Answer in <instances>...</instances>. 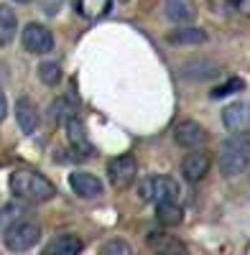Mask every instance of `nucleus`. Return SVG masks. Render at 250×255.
<instances>
[{"label":"nucleus","instance_id":"1","mask_svg":"<svg viewBox=\"0 0 250 255\" xmlns=\"http://www.w3.org/2000/svg\"><path fill=\"white\" fill-rule=\"evenodd\" d=\"M10 191L15 199H23L28 204H44L56 197V186L33 168H15L10 174Z\"/></svg>","mask_w":250,"mask_h":255},{"label":"nucleus","instance_id":"17","mask_svg":"<svg viewBox=\"0 0 250 255\" xmlns=\"http://www.w3.org/2000/svg\"><path fill=\"white\" fill-rule=\"evenodd\" d=\"M156 220L163 227H176L184 222V209L179 207V202H158L156 204Z\"/></svg>","mask_w":250,"mask_h":255},{"label":"nucleus","instance_id":"18","mask_svg":"<svg viewBox=\"0 0 250 255\" xmlns=\"http://www.w3.org/2000/svg\"><path fill=\"white\" fill-rule=\"evenodd\" d=\"M18 33V18L8 5H0V46L10 44Z\"/></svg>","mask_w":250,"mask_h":255},{"label":"nucleus","instance_id":"15","mask_svg":"<svg viewBox=\"0 0 250 255\" xmlns=\"http://www.w3.org/2000/svg\"><path fill=\"white\" fill-rule=\"evenodd\" d=\"M74 8L85 20H100L110 13L113 0H74Z\"/></svg>","mask_w":250,"mask_h":255},{"label":"nucleus","instance_id":"11","mask_svg":"<svg viewBox=\"0 0 250 255\" xmlns=\"http://www.w3.org/2000/svg\"><path fill=\"white\" fill-rule=\"evenodd\" d=\"M15 123L26 135H33L41 125V113L36 108V102L31 97H20L15 102Z\"/></svg>","mask_w":250,"mask_h":255},{"label":"nucleus","instance_id":"13","mask_svg":"<svg viewBox=\"0 0 250 255\" xmlns=\"http://www.w3.org/2000/svg\"><path fill=\"white\" fill-rule=\"evenodd\" d=\"M166 5V18L176 26H189L197 18V5L194 0H163Z\"/></svg>","mask_w":250,"mask_h":255},{"label":"nucleus","instance_id":"27","mask_svg":"<svg viewBox=\"0 0 250 255\" xmlns=\"http://www.w3.org/2000/svg\"><path fill=\"white\" fill-rule=\"evenodd\" d=\"M118 3H128V0H118Z\"/></svg>","mask_w":250,"mask_h":255},{"label":"nucleus","instance_id":"20","mask_svg":"<svg viewBox=\"0 0 250 255\" xmlns=\"http://www.w3.org/2000/svg\"><path fill=\"white\" fill-rule=\"evenodd\" d=\"M36 72H38V79L44 84H49V87H56V84L61 82V77H64L59 61H41Z\"/></svg>","mask_w":250,"mask_h":255},{"label":"nucleus","instance_id":"10","mask_svg":"<svg viewBox=\"0 0 250 255\" xmlns=\"http://www.w3.org/2000/svg\"><path fill=\"white\" fill-rule=\"evenodd\" d=\"M64 130H67L69 145L74 148L79 156H87V158L95 156V145L90 143V138H87V128H85V123H82V118H79L77 113H72V115L64 120Z\"/></svg>","mask_w":250,"mask_h":255},{"label":"nucleus","instance_id":"8","mask_svg":"<svg viewBox=\"0 0 250 255\" xmlns=\"http://www.w3.org/2000/svg\"><path fill=\"white\" fill-rule=\"evenodd\" d=\"M222 125L235 135H250V102H233L222 110Z\"/></svg>","mask_w":250,"mask_h":255},{"label":"nucleus","instance_id":"12","mask_svg":"<svg viewBox=\"0 0 250 255\" xmlns=\"http://www.w3.org/2000/svg\"><path fill=\"white\" fill-rule=\"evenodd\" d=\"M69 186L79 199H97L102 194V181L90 171H72L69 174Z\"/></svg>","mask_w":250,"mask_h":255},{"label":"nucleus","instance_id":"4","mask_svg":"<svg viewBox=\"0 0 250 255\" xmlns=\"http://www.w3.org/2000/svg\"><path fill=\"white\" fill-rule=\"evenodd\" d=\"M143 202H179V184L171 176H151L145 179L138 189Z\"/></svg>","mask_w":250,"mask_h":255},{"label":"nucleus","instance_id":"6","mask_svg":"<svg viewBox=\"0 0 250 255\" xmlns=\"http://www.w3.org/2000/svg\"><path fill=\"white\" fill-rule=\"evenodd\" d=\"M135 174H138V163L130 153H120L108 163V179L115 189H128L135 181Z\"/></svg>","mask_w":250,"mask_h":255},{"label":"nucleus","instance_id":"16","mask_svg":"<svg viewBox=\"0 0 250 255\" xmlns=\"http://www.w3.org/2000/svg\"><path fill=\"white\" fill-rule=\"evenodd\" d=\"M26 215H28V202H23V199L3 204L0 207V232H5L10 225L26 220Z\"/></svg>","mask_w":250,"mask_h":255},{"label":"nucleus","instance_id":"3","mask_svg":"<svg viewBox=\"0 0 250 255\" xmlns=\"http://www.w3.org/2000/svg\"><path fill=\"white\" fill-rule=\"evenodd\" d=\"M5 248L13 250V253H26L31 250L33 245H38L41 240V227L31 220H20L15 225H10L5 232Z\"/></svg>","mask_w":250,"mask_h":255},{"label":"nucleus","instance_id":"24","mask_svg":"<svg viewBox=\"0 0 250 255\" xmlns=\"http://www.w3.org/2000/svg\"><path fill=\"white\" fill-rule=\"evenodd\" d=\"M5 115H8V97H5L3 87H0V123L5 120Z\"/></svg>","mask_w":250,"mask_h":255},{"label":"nucleus","instance_id":"26","mask_svg":"<svg viewBox=\"0 0 250 255\" xmlns=\"http://www.w3.org/2000/svg\"><path fill=\"white\" fill-rule=\"evenodd\" d=\"M15 3H23L26 5V3H31V0H15Z\"/></svg>","mask_w":250,"mask_h":255},{"label":"nucleus","instance_id":"5","mask_svg":"<svg viewBox=\"0 0 250 255\" xmlns=\"http://www.w3.org/2000/svg\"><path fill=\"white\" fill-rule=\"evenodd\" d=\"M20 46L33 56H44L54 49V33L44 23H26L20 31Z\"/></svg>","mask_w":250,"mask_h":255},{"label":"nucleus","instance_id":"22","mask_svg":"<svg viewBox=\"0 0 250 255\" xmlns=\"http://www.w3.org/2000/svg\"><path fill=\"white\" fill-rule=\"evenodd\" d=\"M243 90H245V82H243V79H230V82L220 84V87H215V90H212V97L220 100V97L235 95V92H243Z\"/></svg>","mask_w":250,"mask_h":255},{"label":"nucleus","instance_id":"25","mask_svg":"<svg viewBox=\"0 0 250 255\" xmlns=\"http://www.w3.org/2000/svg\"><path fill=\"white\" fill-rule=\"evenodd\" d=\"M235 10H240L243 15L250 18V0H235Z\"/></svg>","mask_w":250,"mask_h":255},{"label":"nucleus","instance_id":"23","mask_svg":"<svg viewBox=\"0 0 250 255\" xmlns=\"http://www.w3.org/2000/svg\"><path fill=\"white\" fill-rule=\"evenodd\" d=\"M100 253L102 255H130L133 248L125 243V240H110V243H105V245L100 248Z\"/></svg>","mask_w":250,"mask_h":255},{"label":"nucleus","instance_id":"19","mask_svg":"<svg viewBox=\"0 0 250 255\" xmlns=\"http://www.w3.org/2000/svg\"><path fill=\"white\" fill-rule=\"evenodd\" d=\"M148 245L156 253H186V245H181L179 240H174L171 235H161V232H151Z\"/></svg>","mask_w":250,"mask_h":255},{"label":"nucleus","instance_id":"21","mask_svg":"<svg viewBox=\"0 0 250 255\" xmlns=\"http://www.w3.org/2000/svg\"><path fill=\"white\" fill-rule=\"evenodd\" d=\"M171 44H204L207 41V33L202 28H179L169 36Z\"/></svg>","mask_w":250,"mask_h":255},{"label":"nucleus","instance_id":"2","mask_svg":"<svg viewBox=\"0 0 250 255\" xmlns=\"http://www.w3.org/2000/svg\"><path fill=\"white\" fill-rule=\"evenodd\" d=\"M250 168V140L245 138H230L222 143L220 151V171L227 179H235Z\"/></svg>","mask_w":250,"mask_h":255},{"label":"nucleus","instance_id":"9","mask_svg":"<svg viewBox=\"0 0 250 255\" xmlns=\"http://www.w3.org/2000/svg\"><path fill=\"white\" fill-rule=\"evenodd\" d=\"M174 140H176V145L186 148V151L202 148L207 143V130H204V125L197 123V120H179L174 125Z\"/></svg>","mask_w":250,"mask_h":255},{"label":"nucleus","instance_id":"14","mask_svg":"<svg viewBox=\"0 0 250 255\" xmlns=\"http://www.w3.org/2000/svg\"><path fill=\"white\" fill-rule=\"evenodd\" d=\"M44 250H46V255H77L85 250V243L77 235H72V232H64V235H56Z\"/></svg>","mask_w":250,"mask_h":255},{"label":"nucleus","instance_id":"7","mask_svg":"<svg viewBox=\"0 0 250 255\" xmlns=\"http://www.w3.org/2000/svg\"><path fill=\"white\" fill-rule=\"evenodd\" d=\"M210 166H212L210 153L202 151V148H192V153H186L181 161V176L186 184H199L210 174Z\"/></svg>","mask_w":250,"mask_h":255}]
</instances>
